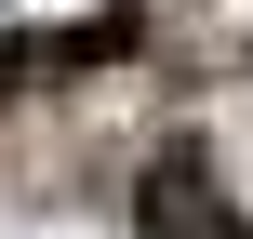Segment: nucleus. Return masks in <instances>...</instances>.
Segmentation results:
<instances>
[{
	"instance_id": "nucleus-1",
	"label": "nucleus",
	"mask_w": 253,
	"mask_h": 239,
	"mask_svg": "<svg viewBox=\"0 0 253 239\" xmlns=\"http://www.w3.org/2000/svg\"><path fill=\"white\" fill-rule=\"evenodd\" d=\"M200 186H213V160H200V146H173V160L147 173V213H133V226H147V239H187V226H200V213H213Z\"/></svg>"
},
{
	"instance_id": "nucleus-2",
	"label": "nucleus",
	"mask_w": 253,
	"mask_h": 239,
	"mask_svg": "<svg viewBox=\"0 0 253 239\" xmlns=\"http://www.w3.org/2000/svg\"><path fill=\"white\" fill-rule=\"evenodd\" d=\"M227 239H253V226H227Z\"/></svg>"
}]
</instances>
